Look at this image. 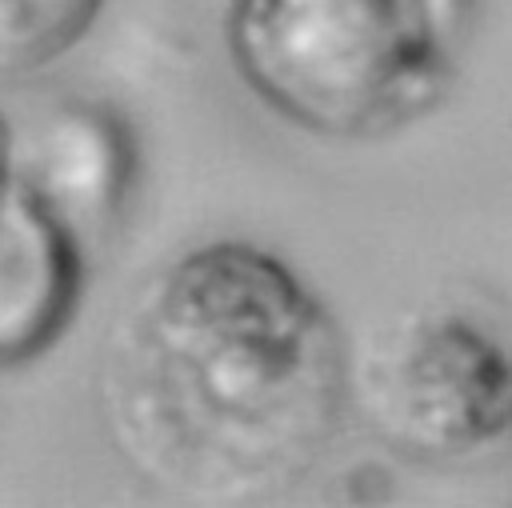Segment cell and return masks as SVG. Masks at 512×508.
Masks as SVG:
<instances>
[{
    "instance_id": "6",
    "label": "cell",
    "mask_w": 512,
    "mask_h": 508,
    "mask_svg": "<svg viewBox=\"0 0 512 508\" xmlns=\"http://www.w3.org/2000/svg\"><path fill=\"white\" fill-rule=\"evenodd\" d=\"M108 0H0V84L28 80L88 40Z\"/></svg>"
},
{
    "instance_id": "8",
    "label": "cell",
    "mask_w": 512,
    "mask_h": 508,
    "mask_svg": "<svg viewBox=\"0 0 512 508\" xmlns=\"http://www.w3.org/2000/svg\"><path fill=\"white\" fill-rule=\"evenodd\" d=\"M508 440H512V348H508Z\"/></svg>"
},
{
    "instance_id": "1",
    "label": "cell",
    "mask_w": 512,
    "mask_h": 508,
    "mask_svg": "<svg viewBox=\"0 0 512 508\" xmlns=\"http://www.w3.org/2000/svg\"><path fill=\"white\" fill-rule=\"evenodd\" d=\"M108 444L184 500H256L304 480L348 412V344L272 248L204 240L120 304L96 364Z\"/></svg>"
},
{
    "instance_id": "3",
    "label": "cell",
    "mask_w": 512,
    "mask_h": 508,
    "mask_svg": "<svg viewBox=\"0 0 512 508\" xmlns=\"http://www.w3.org/2000/svg\"><path fill=\"white\" fill-rule=\"evenodd\" d=\"M348 412L404 460H480L508 440V348L456 308H404L348 348Z\"/></svg>"
},
{
    "instance_id": "7",
    "label": "cell",
    "mask_w": 512,
    "mask_h": 508,
    "mask_svg": "<svg viewBox=\"0 0 512 508\" xmlns=\"http://www.w3.org/2000/svg\"><path fill=\"white\" fill-rule=\"evenodd\" d=\"M12 136H16V128L0 116V180L12 172Z\"/></svg>"
},
{
    "instance_id": "5",
    "label": "cell",
    "mask_w": 512,
    "mask_h": 508,
    "mask_svg": "<svg viewBox=\"0 0 512 508\" xmlns=\"http://www.w3.org/2000/svg\"><path fill=\"white\" fill-rule=\"evenodd\" d=\"M80 288V236L8 172L0 180V368L52 348Z\"/></svg>"
},
{
    "instance_id": "2",
    "label": "cell",
    "mask_w": 512,
    "mask_h": 508,
    "mask_svg": "<svg viewBox=\"0 0 512 508\" xmlns=\"http://www.w3.org/2000/svg\"><path fill=\"white\" fill-rule=\"evenodd\" d=\"M472 0H232L224 44L244 88L320 140L388 136L448 92Z\"/></svg>"
},
{
    "instance_id": "4",
    "label": "cell",
    "mask_w": 512,
    "mask_h": 508,
    "mask_svg": "<svg viewBox=\"0 0 512 508\" xmlns=\"http://www.w3.org/2000/svg\"><path fill=\"white\" fill-rule=\"evenodd\" d=\"M136 152L128 128L92 100H64L12 136V176L76 236L100 228L128 196Z\"/></svg>"
}]
</instances>
